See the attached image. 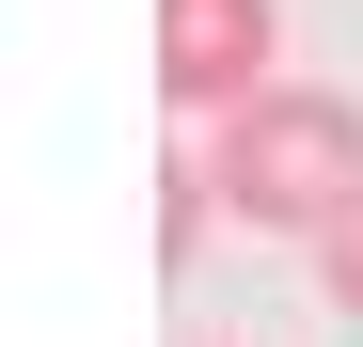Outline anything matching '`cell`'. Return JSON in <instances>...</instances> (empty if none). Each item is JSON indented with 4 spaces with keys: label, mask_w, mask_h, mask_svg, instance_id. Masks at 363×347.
I'll return each instance as SVG.
<instances>
[{
    "label": "cell",
    "mask_w": 363,
    "mask_h": 347,
    "mask_svg": "<svg viewBox=\"0 0 363 347\" xmlns=\"http://www.w3.org/2000/svg\"><path fill=\"white\" fill-rule=\"evenodd\" d=\"M206 174H221V205L253 221V237H332L363 205V95L269 79L237 127H206Z\"/></svg>",
    "instance_id": "obj_1"
},
{
    "label": "cell",
    "mask_w": 363,
    "mask_h": 347,
    "mask_svg": "<svg viewBox=\"0 0 363 347\" xmlns=\"http://www.w3.org/2000/svg\"><path fill=\"white\" fill-rule=\"evenodd\" d=\"M269 79H284V16L269 0H158V95L190 127H237Z\"/></svg>",
    "instance_id": "obj_2"
},
{
    "label": "cell",
    "mask_w": 363,
    "mask_h": 347,
    "mask_svg": "<svg viewBox=\"0 0 363 347\" xmlns=\"http://www.w3.org/2000/svg\"><path fill=\"white\" fill-rule=\"evenodd\" d=\"M316 300H332V316L363 331V205H347V221H332V237H316Z\"/></svg>",
    "instance_id": "obj_3"
}]
</instances>
